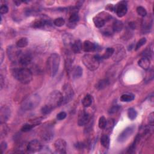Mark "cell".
Wrapping results in <instances>:
<instances>
[{
    "label": "cell",
    "mask_w": 154,
    "mask_h": 154,
    "mask_svg": "<svg viewBox=\"0 0 154 154\" xmlns=\"http://www.w3.org/2000/svg\"><path fill=\"white\" fill-rule=\"evenodd\" d=\"M12 74L15 79L23 84L29 83L32 79V72L26 67L15 69L13 70Z\"/></svg>",
    "instance_id": "1"
},
{
    "label": "cell",
    "mask_w": 154,
    "mask_h": 154,
    "mask_svg": "<svg viewBox=\"0 0 154 154\" xmlns=\"http://www.w3.org/2000/svg\"><path fill=\"white\" fill-rule=\"evenodd\" d=\"M63 99L62 93L60 91L55 90L52 91L48 95L45 105L47 106L51 111H52L63 104Z\"/></svg>",
    "instance_id": "2"
},
{
    "label": "cell",
    "mask_w": 154,
    "mask_h": 154,
    "mask_svg": "<svg viewBox=\"0 0 154 154\" xmlns=\"http://www.w3.org/2000/svg\"><path fill=\"white\" fill-rule=\"evenodd\" d=\"M40 101L41 98L38 94H32L28 96L22 101L20 105V108L24 111L32 110L39 105Z\"/></svg>",
    "instance_id": "3"
},
{
    "label": "cell",
    "mask_w": 154,
    "mask_h": 154,
    "mask_svg": "<svg viewBox=\"0 0 154 154\" xmlns=\"http://www.w3.org/2000/svg\"><path fill=\"white\" fill-rule=\"evenodd\" d=\"M60 63V57L56 53L52 54L47 61L48 71L51 77H54L58 70Z\"/></svg>",
    "instance_id": "4"
},
{
    "label": "cell",
    "mask_w": 154,
    "mask_h": 154,
    "mask_svg": "<svg viewBox=\"0 0 154 154\" xmlns=\"http://www.w3.org/2000/svg\"><path fill=\"white\" fill-rule=\"evenodd\" d=\"M100 57L96 55L85 54L82 58L84 66L90 70L94 71L98 69L100 64Z\"/></svg>",
    "instance_id": "5"
},
{
    "label": "cell",
    "mask_w": 154,
    "mask_h": 154,
    "mask_svg": "<svg viewBox=\"0 0 154 154\" xmlns=\"http://www.w3.org/2000/svg\"><path fill=\"white\" fill-rule=\"evenodd\" d=\"M22 51L16 45L9 46L7 49V54L10 61L13 63H19Z\"/></svg>",
    "instance_id": "6"
},
{
    "label": "cell",
    "mask_w": 154,
    "mask_h": 154,
    "mask_svg": "<svg viewBox=\"0 0 154 154\" xmlns=\"http://www.w3.org/2000/svg\"><path fill=\"white\" fill-rule=\"evenodd\" d=\"M111 18V16L105 12H101L97 14H96L93 17V22L96 27L97 28H102L103 27L105 23L110 20Z\"/></svg>",
    "instance_id": "7"
},
{
    "label": "cell",
    "mask_w": 154,
    "mask_h": 154,
    "mask_svg": "<svg viewBox=\"0 0 154 154\" xmlns=\"http://www.w3.org/2000/svg\"><path fill=\"white\" fill-rule=\"evenodd\" d=\"M63 104L69 103L73 97L74 91L69 84H65L63 87Z\"/></svg>",
    "instance_id": "8"
},
{
    "label": "cell",
    "mask_w": 154,
    "mask_h": 154,
    "mask_svg": "<svg viewBox=\"0 0 154 154\" xmlns=\"http://www.w3.org/2000/svg\"><path fill=\"white\" fill-rule=\"evenodd\" d=\"M135 129V126L131 125L126 128L118 136L117 141L120 143L126 141L134 133Z\"/></svg>",
    "instance_id": "9"
},
{
    "label": "cell",
    "mask_w": 154,
    "mask_h": 154,
    "mask_svg": "<svg viewBox=\"0 0 154 154\" xmlns=\"http://www.w3.org/2000/svg\"><path fill=\"white\" fill-rule=\"evenodd\" d=\"M153 25V18L151 15L146 16L142 21L141 31L143 34H147L150 32Z\"/></svg>",
    "instance_id": "10"
},
{
    "label": "cell",
    "mask_w": 154,
    "mask_h": 154,
    "mask_svg": "<svg viewBox=\"0 0 154 154\" xmlns=\"http://www.w3.org/2000/svg\"><path fill=\"white\" fill-rule=\"evenodd\" d=\"M42 149V144L38 140H32L30 141L26 146V150L29 153H35L39 152Z\"/></svg>",
    "instance_id": "11"
},
{
    "label": "cell",
    "mask_w": 154,
    "mask_h": 154,
    "mask_svg": "<svg viewBox=\"0 0 154 154\" xmlns=\"http://www.w3.org/2000/svg\"><path fill=\"white\" fill-rule=\"evenodd\" d=\"M114 10L118 17H123L126 15L128 11L127 2L125 1L119 2L117 5H116V7H114Z\"/></svg>",
    "instance_id": "12"
},
{
    "label": "cell",
    "mask_w": 154,
    "mask_h": 154,
    "mask_svg": "<svg viewBox=\"0 0 154 154\" xmlns=\"http://www.w3.org/2000/svg\"><path fill=\"white\" fill-rule=\"evenodd\" d=\"M91 121L90 114L85 111H81L78 116V124L79 126H85Z\"/></svg>",
    "instance_id": "13"
},
{
    "label": "cell",
    "mask_w": 154,
    "mask_h": 154,
    "mask_svg": "<svg viewBox=\"0 0 154 154\" xmlns=\"http://www.w3.org/2000/svg\"><path fill=\"white\" fill-rule=\"evenodd\" d=\"M54 148L57 153H66V147L67 143L66 141L63 139L59 138L54 143Z\"/></svg>",
    "instance_id": "14"
},
{
    "label": "cell",
    "mask_w": 154,
    "mask_h": 154,
    "mask_svg": "<svg viewBox=\"0 0 154 154\" xmlns=\"http://www.w3.org/2000/svg\"><path fill=\"white\" fill-rule=\"evenodd\" d=\"M51 21L48 18H40L38 19L35 20L32 25V26L34 28H43L47 26H51Z\"/></svg>",
    "instance_id": "15"
},
{
    "label": "cell",
    "mask_w": 154,
    "mask_h": 154,
    "mask_svg": "<svg viewBox=\"0 0 154 154\" xmlns=\"http://www.w3.org/2000/svg\"><path fill=\"white\" fill-rule=\"evenodd\" d=\"M11 115L10 109L6 106H3L0 109V122L1 123H5L10 118Z\"/></svg>",
    "instance_id": "16"
},
{
    "label": "cell",
    "mask_w": 154,
    "mask_h": 154,
    "mask_svg": "<svg viewBox=\"0 0 154 154\" xmlns=\"http://www.w3.org/2000/svg\"><path fill=\"white\" fill-rule=\"evenodd\" d=\"M79 20V17L77 13V11L72 10V13H70V16L68 19V23H67L68 26L70 28H73L76 25Z\"/></svg>",
    "instance_id": "17"
},
{
    "label": "cell",
    "mask_w": 154,
    "mask_h": 154,
    "mask_svg": "<svg viewBox=\"0 0 154 154\" xmlns=\"http://www.w3.org/2000/svg\"><path fill=\"white\" fill-rule=\"evenodd\" d=\"M82 49L85 52H91L97 50L98 46L94 43H93L89 40H86L83 43Z\"/></svg>",
    "instance_id": "18"
},
{
    "label": "cell",
    "mask_w": 154,
    "mask_h": 154,
    "mask_svg": "<svg viewBox=\"0 0 154 154\" xmlns=\"http://www.w3.org/2000/svg\"><path fill=\"white\" fill-rule=\"evenodd\" d=\"M32 61V56L30 53L27 52H23L20 57L19 63L22 66L28 65Z\"/></svg>",
    "instance_id": "19"
},
{
    "label": "cell",
    "mask_w": 154,
    "mask_h": 154,
    "mask_svg": "<svg viewBox=\"0 0 154 154\" xmlns=\"http://www.w3.org/2000/svg\"><path fill=\"white\" fill-rule=\"evenodd\" d=\"M40 137L45 142H49L54 138V132L49 129H46L42 131Z\"/></svg>",
    "instance_id": "20"
},
{
    "label": "cell",
    "mask_w": 154,
    "mask_h": 154,
    "mask_svg": "<svg viewBox=\"0 0 154 154\" xmlns=\"http://www.w3.org/2000/svg\"><path fill=\"white\" fill-rule=\"evenodd\" d=\"M113 55H114V57H113L114 61H119L124 57L125 55V51L123 47L119 46V48H116V49H114V52Z\"/></svg>",
    "instance_id": "21"
},
{
    "label": "cell",
    "mask_w": 154,
    "mask_h": 154,
    "mask_svg": "<svg viewBox=\"0 0 154 154\" xmlns=\"http://www.w3.org/2000/svg\"><path fill=\"white\" fill-rule=\"evenodd\" d=\"M75 41V40L74 39L73 37L71 34L69 33H66L65 34L63 35V42L64 43V46L67 48H71V46Z\"/></svg>",
    "instance_id": "22"
},
{
    "label": "cell",
    "mask_w": 154,
    "mask_h": 154,
    "mask_svg": "<svg viewBox=\"0 0 154 154\" xmlns=\"http://www.w3.org/2000/svg\"><path fill=\"white\" fill-rule=\"evenodd\" d=\"M70 73L73 79H78L82 75V69L79 66H75L71 69Z\"/></svg>",
    "instance_id": "23"
},
{
    "label": "cell",
    "mask_w": 154,
    "mask_h": 154,
    "mask_svg": "<svg viewBox=\"0 0 154 154\" xmlns=\"http://www.w3.org/2000/svg\"><path fill=\"white\" fill-rule=\"evenodd\" d=\"M138 64L140 67H141L142 69L144 70L149 69L150 64V59L146 57H143L141 58H140L138 61Z\"/></svg>",
    "instance_id": "24"
},
{
    "label": "cell",
    "mask_w": 154,
    "mask_h": 154,
    "mask_svg": "<svg viewBox=\"0 0 154 154\" xmlns=\"http://www.w3.org/2000/svg\"><path fill=\"white\" fill-rule=\"evenodd\" d=\"M82 45L79 40H75L74 43L71 46V50L73 53H79L82 49Z\"/></svg>",
    "instance_id": "25"
},
{
    "label": "cell",
    "mask_w": 154,
    "mask_h": 154,
    "mask_svg": "<svg viewBox=\"0 0 154 154\" xmlns=\"http://www.w3.org/2000/svg\"><path fill=\"white\" fill-rule=\"evenodd\" d=\"M109 84V80L108 78L102 79L99 81L96 84V88H97L99 90H101L107 87Z\"/></svg>",
    "instance_id": "26"
},
{
    "label": "cell",
    "mask_w": 154,
    "mask_h": 154,
    "mask_svg": "<svg viewBox=\"0 0 154 154\" xmlns=\"http://www.w3.org/2000/svg\"><path fill=\"white\" fill-rule=\"evenodd\" d=\"M123 28V23L122 21L116 20L114 21L112 26V29L114 32H119L122 30Z\"/></svg>",
    "instance_id": "27"
},
{
    "label": "cell",
    "mask_w": 154,
    "mask_h": 154,
    "mask_svg": "<svg viewBox=\"0 0 154 154\" xmlns=\"http://www.w3.org/2000/svg\"><path fill=\"white\" fill-rule=\"evenodd\" d=\"M93 103V97L90 94H86L82 100V103L84 107H89Z\"/></svg>",
    "instance_id": "28"
},
{
    "label": "cell",
    "mask_w": 154,
    "mask_h": 154,
    "mask_svg": "<svg viewBox=\"0 0 154 154\" xmlns=\"http://www.w3.org/2000/svg\"><path fill=\"white\" fill-rule=\"evenodd\" d=\"M135 98L134 95H133L132 94H129V93H126V94H123L120 96V100L122 102H131L132 100H133Z\"/></svg>",
    "instance_id": "29"
},
{
    "label": "cell",
    "mask_w": 154,
    "mask_h": 154,
    "mask_svg": "<svg viewBox=\"0 0 154 154\" xmlns=\"http://www.w3.org/2000/svg\"><path fill=\"white\" fill-rule=\"evenodd\" d=\"M100 144L105 148H108L109 145V137L108 135H103L100 138Z\"/></svg>",
    "instance_id": "30"
},
{
    "label": "cell",
    "mask_w": 154,
    "mask_h": 154,
    "mask_svg": "<svg viewBox=\"0 0 154 154\" xmlns=\"http://www.w3.org/2000/svg\"><path fill=\"white\" fill-rule=\"evenodd\" d=\"M114 52V48H107L106 49L105 52L103 53V54L102 55V57L100 58H103V59H108L113 55Z\"/></svg>",
    "instance_id": "31"
},
{
    "label": "cell",
    "mask_w": 154,
    "mask_h": 154,
    "mask_svg": "<svg viewBox=\"0 0 154 154\" xmlns=\"http://www.w3.org/2000/svg\"><path fill=\"white\" fill-rule=\"evenodd\" d=\"M28 44V40L26 37H22L19 39L16 42V46L19 48L26 47Z\"/></svg>",
    "instance_id": "32"
},
{
    "label": "cell",
    "mask_w": 154,
    "mask_h": 154,
    "mask_svg": "<svg viewBox=\"0 0 154 154\" xmlns=\"http://www.w3.org/2000/svg\"><path fill=\"white\" fill-rule=\"evenodd\" d=\"M128 116L130 120H134L137 116V112L134 108H130L128 110Z\"/></svg>",
    "instance_id": "33"
},
{
    "label": "cell",
    "mask_w": 154,
    "mask_h": 154,
    "mask_svg": "<svg viewBox=\"0 0 154 154\" xmlns=\"http://www.w3.org/2000/svg\"><path fill=\"white\" fill-rule=\"evenodd\" d=\"M107 123V120L106 118L104 116H101L99 119V122H98V125L100 129H104L106 128Z\"/></svg>",
    "instance_id": "34"
},
{
    "label": "cell",
    "mask_w": 154,
    "mask_h": 154,
    "mask_svg": "<svg viewBox=\"0 0 154 154\" xmlns=\"http://www.w3.org/2000/svg\"><path fill=\"white\" fill-rule=\"evenodd\" d=\"M137 13L138 15H140V16L142 17H145L146 16H147V11L142 6H138L137 8Z\"/></svg>",
    "instance_id": "35"
},
{
    "label": "cell",
    "mask_w": 154,
    "mask_h": 154,
    "mask_svg": "<svg viewBox=\"0 0 154 154\" xmlns=\"http://www.w3.org/2000/svg\"><path fill=\"white\" fill-rule=\"evenodd\" d=\"M65 23V20L63 17H58L54 20V24L56 26L61 27Z\"/></svg>",
    "instance_id": "36"
},
{
    "label": "cell",
    "mask_w": 154,
    "mask_h": 154,
    "mask_svg": "<svg viewBox=\"0 0 154 154\" xmlns=\"http://www.w3.org/2000/svg\"><path fill=\"white\" fill-rule=\"evenodd\" d=\"M35 126L32 124V123H26L25 125H23L22 128H21V131L22 132H28L29 131H31Z\"/></svg>",
    "instance_id": "37"
},
{
    "label": "cell",
    "mask_w": 154,
    "mask_h": 154,
    "mask_svg": "<svg viewBox=\"0 0 154 154\" xmlns=\"http://www.w3.org/2000/svg\"><path fill=\"white\" fill-rule=\"evenodd\" d=\"M146 38L143 37V38H141L136 44L135 45V51H138L141 46H143L146 43Z\"/></svg>",
    "instance_id": "38"
},
{
    "label": "cell",
    "mask_w": 154,
    "mask_h": 154,
    "mask_svg": "<svg viewBox=\"0 0 154 154\" xmlns=\"http://www.w3.org/2000/svg\"><path fill=\"white\" fill-rule=\"evenodd\" d=\"M119 108H120V107H119V105H113L108 110V113L109 114H114V113H116V112H117L119 111Z\"/></svg>",
    "instance_id": "39"
},
{
    "label": "cell",
    "mask_w": 154,
    "mask_h": 154,
    "mask_svg": "<svg viewBox=\"0 0 154 154\" xmlns=\"http://www.w3.org/2000/svg\"><path fill=\"white\" fill-rule=\"evenodd\" d=\"M41 112L44 115H46V114H49V113H51L52 112V111L46 105H44L42 109H41Z\"/></svg>",
    "instance_id": "40"
},
{
    "label": "cell",
    "mask_w": 154,
    "mask_h": 154,
    "mask_svg": "<svg viewBox=\"0 0 154 154\" xmlns=\"http://www.w3.org/2000/svg\"><path fill=\"white\" fill-rule=\"evenodd\" d=\"M66 116H67V114L64 111H61V112H60L58 114H57V119L58 120H62L64 119L66 117Z\"/></svg>",
    "instance_id": "41"
},
{
    "label": "cell",
    "mask_w": 154,
    "mask_h": 154,
    "mask_svg": "<svg viewBox=\"0 0 154 154\" xmlns=\"http://www.w3.org/2000/svg\"><path fill=\"white\" fill-rule=\"evenodd\" d=\"M8 11V7L7 5L3 4L0 7V13L1 14H6Z\"/></svg>",
    "instance_id": "42"
},
{
    "label": "cell",
    "mask_w": 154,
    "mask_h": 154,
    "mask_svg": "<svg viewBox=\"0 0 154 154\" xmlns=\"http://www.w3.org/2000/svg\"><path fill=\"white\" fill-rule=\"evenodd\" d=\"M148 120H149V123L150 126H153V123H154V114L153 112H151L149 115V117H148Z\"/></svg>",
    "instance_id": "43"
},
{
    "label": "cell",
    "mask_w": 154,
    "mask_h": 154,
    "mask_svg": "<svg viewBox=\"0 0 154 154\" xmlns=\"http://www.w3.org/2000/svg\"><path fill=\"white\" fill-rule=\"evenodd\" d=\"M7 144L5 141H2L1 143V153H3L4 151L7 149Z\"/></svg>",
    "instance_id": "44"
},
{
    "label": "cell",
    "mask_w": 154,
    "mask_h": 154,
    "mask_svg": "<svg viewBox=\"0 0 154 154\" xmlns=\"http://www.w3.org/2000/svg\"><path fill=\"white\" fill-rule=\"evenodd\" d=\"M114 124V120L112 119H109L108 121H107V123H106V126L105 129H106V128H108V129L111 128V127L113 126Z\"/></svg>",
    "instance_id": "45"
},
{
    "label": "cell",
    "mask_w": 154,
    "mask_h": 154,
    "mask_svg": "<svg viewBox=\"0 0 154 154\" xmlns=\"http://www.w3.org/2000/svg\"><path fill=\"white\" fill-rule=\"evenodd\" d=\"M3 84H4V79H3V76L2 75H1L0 77V84H1V90H2V87H3Z\"/></svg>",
    "instance_id": "46"
},
{
    "label": "cell",
    "mask_w": 154,
    "mask_h": 154,
    "mask_svg": "<svg viewBox=\"0 0 154 154\" xmlns=\"http://www.w3.org/2000/svg\"><path fill=\"white\" fill-rule=\"evenodd\" d=\"M4 53H3V51L2 49H1V63H2V61H3V58H4Z\"/></svg>",
    "instance_id": "47"
}]
</instances>
